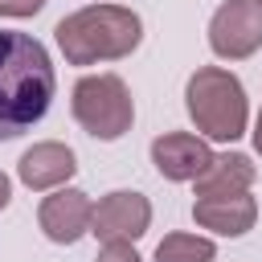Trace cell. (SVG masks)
<instances>
[{"label":"cell","instance_id":"1","mask_svg":"<svg viewBox=\"0 0 262 262\" xmlns=\"http://www.w3.org/2000/svg\"><path fill=\"white\" fill-rule=\"evenodd\" d=\"M57 74L49 49L16 29H0V139H16L49 115Z\"/></svg>","mask_w":262,"mask_h":262},{"label":"cell","instance_id":"2","mask_svg":"<svg viewBox=\"0 0 262 262\" xmlns=\"http://www.w3.org/2000/svg\"><path fill=\"white\" fill-rule=\"evenodd\" d=\"M53 37L70 66H98L131 57L143 41V20L127 4H86L61 16Z\"/></svg>","mask_w":262,"mask_h":262},{"label":"cell","instance_id":"3","mask_svg":"<svg viewBox=\"0 0 262 262\" xmlns=\"http://www.w3.org/2000/svg\"><path fill=\"white\" fill-rule=\"evenodd\" d=\"M184 111L196 123L201 139H213V143L242 139L246 123H250L246 86L225 66H201V70H192V78L184 82Z\"/></svg>","mask_w":262,"mask_h":262},{"label":"cell","instance_id":"4","mask_svg":"<svg viewBox=\"0 0 262 262\" xmlns=\"http://www.w3.org/2000/svg\"><path fill=\"white\" fill-rule=\"evenodd\" d=\"M70 111L74 123L102 143L123 139L135 123V102L119 74H82L70 90Z\"/></svg>","mask_w":262,"mask_h":262},{"label":"cell","instance_id":"5","mask_svg":"<svg viewBox=\"0 0 262 262\" xmlns=\"http://www.w3.org/2000/svg\"><path fill=\"white\" fill-rule=\"evenodd\" d=\"M209 49L221 61H242L262 49V8L254 0H221L209 16Z\"/></svg>","mask_w":262,"mask_h":262},{"label":"cell","instance_id":"6","mask_svg":"<svg viewBox=\"0 0 262 262\" xmlns=\"http://www.w3.org/2000/svg\"><path fill=\"white\" fill-rule=\"evenodd\" d=\"M151 225V201L135 188H115L106 192L98 205H94V221H90V233L111 246V242H139Z\"/></svg>","mask_w":262,"mask_h":262},{"label":"cell","instance_id":"7","mask_svg":"<svg viewBox=\"0 0 262 262\" xmlns=\"http://www.w3.org/2000/svg\"><path fill=\"white\" fill-rule=\"evenodd\" d=\"M213 160H217V151L209 147V139H201L192 131H164L151 139V164L172 184H188V180L196 184Z\"/></svg>","mask_w":262,"mask_h":262},{"label":"cell","instance_id":"8","mask_svg":"<svg viewBox=\"0 0 262 262\" xmlns=\"http://www.w3.org/2000/svg\"><path fill=\"white\" fill-rule=\"evenodd\" d=\"M90 221H94V201L90 192L82 188H53L49 196H41V209H37V225L49 242L57 246H74L90 233Z\"/></svg>","mask_w":262,"mask_h":262},{"label":"cell","instance_id":"9","mask_svg":"<svg viewBox=\"0 0 262 262\" xmlns=\"http://www.w3.org/2000/svg\"><path fill=\"white\" fill-rule=\"evenodd\" d=\"M78 172V156L57 143V139H41L33 143L20 160H16V176L25 188L33 192H53V188H66V180Z\"/></svg>","mask_w":262,"mask_h":262},{"label":"cell","instance_id":"10","mask_svg":"<svg viewBox=\"0 0 262 262\" xmlns=\"http://www.w3.org/2000/svg\"><path fill=\"white\" fill-rule=\"evenodd\" d=\"M192 221L201 229L221 233V237H242L258 221V201L250 192H237V196H196L192 201Z\"/></svg>","mask_w":262,"mask_h":262},{"label":"cell","instance_id":"11","mask_svg":"<svg viewBox=\"0 0 262 262\" xmlns=\"http://www.w3.org/2000/svg\"><path fill=\"white\" fill-rule=\"evenodd\" d=\"M258 180V168L250 156L242 151H221L209 172L196 180V192L192 196H237V192H250V184Z\"/></svg>","mask_w":262,"mask_h":262},{"label":"cell","instance_id":"12","mask_svg":"<svg viewBox=\"0 0 262 262\" xmlns=\"http://www.w3.org/2000/svg\"><path fill=\"white\" fill-rule=\"evenodd\" d=\"M213 258H217V246L213 237H201V233H168L156 246V262H213Z\"/></svg>","mask_w":262,"mask_h":262},{"label":"cell","instance_id":"13","mask_svg":"<svg viewBox=\"0 0 262 262\" xmlns=\"http://www.w3.org/2000/svg\"><path fill=\"white\" fill-rule=\"evenodd\" d=\"M98 262H143V258L135 254L131 242H111V246L98 250Z\"/></svg>","mask_w":262,"mask_h":262},{"label":"cell","instance_id":"14","mask_svg":"<svg viewBox=\"0 0 262 262\" xmlns=\"http://www.w3.org/2000/svg\"><path fill=\"white\" fill-rule=\"evenodd\" d=\"M41 8H45V0H0V16H12V20L37 16Z\"/></svg>","mask_w":262,"mask_h":262},{"label":"cell","instance_id":"15","mask_svg":"<svg viewBox=\"0 0 262 262\" xmlns=\"http://www.w3.org/2000/svg\"><path fill=\"white\" fill-rule=\"evenodd\" d=\"M8 201H12V180H8L4 172H0V213L8 209Z\"/></svg>","mask_w":262,"mask_h":262},{"label":"cell","instance_id":"16","mask_svg":"<svg viewBox=\"0 0 262 262\" xmlns=\"http://www.w3.org/2000/svg\"><path fill=\"white\" fill-rule=\"evenodd\" d=\"M250 135H254V151L262 156V111H258V119H254V131H250Z\"/></svg>","mask_w":262,"mask_h":262},{"label":"cell","instance_id":"17","mask_svg":"<svg viewBox=\"0 0 262 262\" xmlns=\"http://www.w3.org/2000/svg\"><path fill=\"white\" fill-rule=\"evenodd\" d=\"M254 4H258V8H262V0H254Z\"/></svg>","mask_w":262,"mask_h":262}]
</instances>
